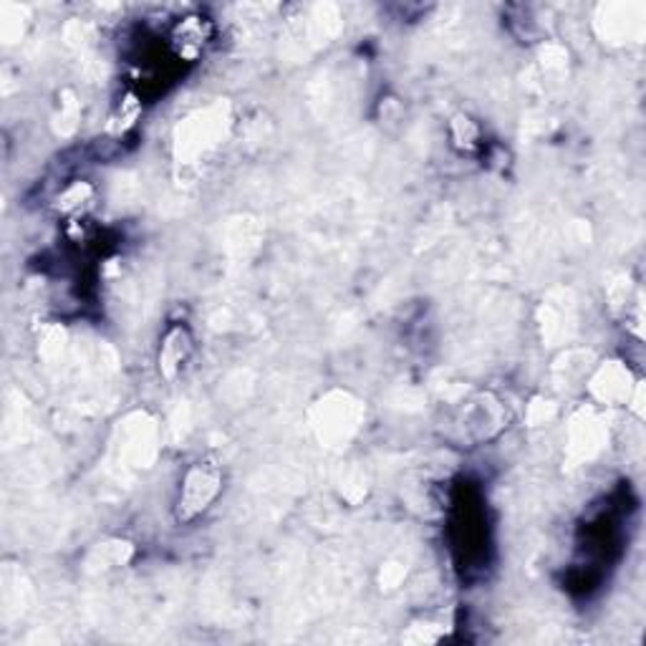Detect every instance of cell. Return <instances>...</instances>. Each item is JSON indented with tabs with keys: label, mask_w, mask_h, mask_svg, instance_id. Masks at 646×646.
<instances>
[{
	"label": "cell",
	"mask_w": 646,
	"mask_h": 646,
	"mask_svg": "<svg viewBox=\"0 0 646 646\" xmlns=\"http://www.w3.org/2000/svg\"><path fill=\"white\" fill-rule=\"evenodd\" d=\"M195 351V339L187 326L177 324V326H169L165 331V337L160 341V351H157V366H160V374L165 376L167 381H175L183 369L190 362Z\"/></svg>",
	"instance_id": "2"
},
{
	"label": "cell",
	"mask_w": 646,
	"mask_h": 646,
	"mask_svg": "<svg viewBox=\"0 0 646 646\" xmlns=\"http://www.w3.org/2000/svg\"><path fill=\"white\" fill-rule=\"evenodd\" d=\"M92 198H94L92 187H89L86 183H73L59 195V210L63 212V215L81 218L89 204H92Z\"/></svg>",
	"instance_id": "4"
},
{
	"label": "cell",
	"mask_w": 646,
	"mask_h": 646,
	"mask_svg": "<svg viewBox=\"0 0 646 646\" xmlns=\"http://www.w3.org/2000/svg\"><path fill=\"white\" fill-rule=\"evenodd\" d=\"M210 38H212L210 21L204 19V15L192 13V15H185V19H179L175 23L169 44H172V48H175L177 59L195 61L204 51V48H208Z\"/></svg>",
	"instance_id": "3"
},
{
	"label": "cell",
	"mask_w": 646,
	"mask_h": 646,
	"mask_svg": "<svg viewBox=\"0 0 646 646\" xmlns=\"http://www.w3.org/2000/svg\"><path fill=\"white\" fill-rule=\"evenodd\" d=\"M225 488V470L215 457H200L192 465H187L179 480L175 497V520L195 522L220 501Z\"/></svg>",
	"instance_id": "1"
}]
</instances>
